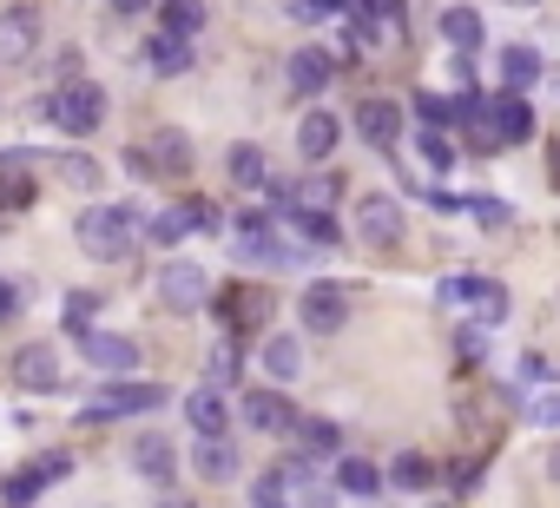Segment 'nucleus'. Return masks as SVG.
I'll return each mask as SVG.
<instances>
[{
  "instance_id": "obj_1",
  "label": "nucleus",
  "mask_w": 560,
  "mask_h": 508,
  "mask_svg": "<svg viewBox=\"0 0 560 508\" xmlns=\"http://www.w3.org/2000/svg\"><path fill=\"white\" fill-rule=\"evenodd\" d=\"M73 238H80L86 258L113 265V258H126V251L145 238V211H139V205H93V211H80Z\"/></svg>"
},
{
  "instance_id": "obj_2",
  "label": "nucleus",
  "mask_w": 560,
  "mask_h": 508,
  "mask_svg": "<svg viewBox=\"0 0 560 508\" xmlns=\"http://www.w3.org/2000/svg\"><path fill=\"white\" fill-rule=\"evenodd\" d=\"M106 106H113V100H106V86L80 73V80H60V93H54L40 113H47L60 132H73V139H80V132H100V126H106Z\"/></svg>"
},
{
  "instance_id": "obj_3",
  "label": "nucleus",
  "mask_w": 560,
  "mask_h": 508,
  "mask_svg": "<svg viewBox=\"0 0 560 508\" xmlns=\"http://www.w3.org/2000/svg\"><path fill=\"white\" fill-rule=\"evenodd\" d=\"M126 165H132L139 178H185V172H191V139H185L178 126H152V132H139V139L126 146Z\"/></svg>"
},
{
  "instance_id": "obj_4",
  "label": "nucleus",
  "mask_w": 560,
  "mask_h": 508,
  "mask_svg": "<svg viewBox=\"0 0 560 508\" xmlns=\"http://www.w3.org/2000/svg\"><path fill=\"white\" fill-rule=\"evenodd\" d=\"M60 475H73V455H67V449L34 455L27 469H14L8 482H0V508H27V501H40V495H47V482H60Z\"/></svg>"
},
{
  "instance_id": "obj_5",
  "label": "nucleus",
  "mask_w": 560,
  "mask_h": 508,
  "mask_svg": "<svg viewBox=\"0 0 560 508\" xmlns=\"http://www.w3.org/2000/svg\"><path fill=\"white\" fill-rule=\"evenodd\" d=\"M442 304H462V311H475L481 324H494V318H508V291L494 285V278H481V272H455V278H442V291H435Z\"/></svg>"
},
{
  "instance_id": "obj_6",
  "label": "nucleus",
  "mask_w": 560,
  "mask_h": 508,
  "mask_svg": "<svg viewBox=\"0 0 560 508\" xmlns=\"http://www.w3.org/2000/svg\"><path fill=\"white\" fill-rule=\"evenodd\" d=\"M298 318H304V331L337 337V331H343V318H350V291H343V285H330V278H317V285H304Z\"/></svg>"
},
{
  "instance_id": "obj_7",
  "label": "nucleus",
  "mask_w": 560,
  "mask_h": 508,
  "mask_svg": "<svg viewBox=\"0 0 560 508\" xmlns=\"http://www.w3.org/2000/svg\"><path fill=\"white\" fill-rule=\"evenodd\" d=\"M237 416H244V429H257V436H291V429H298V409H291L284 390H244V396H237Z\"/></svg>"
},
{
  "instance_id": "obj_8",
  "label": "nucleus",
  "mask_w": 560,
  "mask_h": 508,
  "mask_svg": "<svg viewBox=\"0 0 560 508\" xmlns=\"http://www.w3.org/2000/svg\"><path fill=\"white\" fill-rule=\"evenodd\" d=\"M357 238H363L370 251H389V244L402 238V205H396L389 192H363V198H357Z\"/></svg>"
},
{
  "instance_id": "obj_9",
  "label": "nucleus",
  "mask_w": 560,
  "mask_h": 508,
  "mask_svg": "<svg viewBox=\"0 0 560 508\" xmlns=\"http://www.w3.org/2000/svg\"><path fill=\"white\" fill-rule=\"evenodd\" d=\"M350 27H357L350 47H389V41H402V0H357Z\"/></svg>"
},
{
  "instance_id": "obj_10",
  "label": "nucleus",
  "mask_w": 560,
  "mask_h": 508,
  "mask_svg": "<svg viewBox=\"0 0 560 508\" xmlns=\"http://www.w3.org/2000/svg\"><path fill=\"white\" fill-rule=\"evenodd\" d=\"M40 47V8H0V67H21Z\"/></svg>"
},
{
  "instance_id": "obj_11",
  "label": "nucleus",
  "mask_w": 560,
  "mask_h": 508,
  "mask_svg": "<svg viewBox=\"0 0 560 508\" xmlns=\"http://www.w3.org/2000/svg\"><path fill=\"white\" fill-rule=\"evenodd\" d=\"M185 231H218V211H211L205 198H185V205H165V211L145 224V238H152V244H178Z\"/></svg>"
},
{
  "instance_id": "obj_12",
  "label": "nucleus",
  "mask_w": 560,
  "mask_h": 508,
  "mask_svg": "<svg viewBox=\"0 0 560 508\" xmlns=\"http://www.w3.org/2000/svg\"><path fill=\"white\" fill-rule=\"evenodd\" d=\"M159 403H165V383H119V390H100L80 416L106 423V416H132V409H159Z\"/></svg>"
},
{
  "instance_id": "obj_13",
  "label": "nucleus",
  "mask_w": 560,
  "mask_h": 508,
  "mask_svg": "<svg viewBox=\"0 0 560 508\" xmlns=\"http://www.w3.org/2000/svg\"><path fill=\"white\" fill-rule=\"evenodd\" d=\"M481 119H488V132H494L501 146H527V139H534V113H527L521 93H494Z\"/></svg>"
},
{
  "instance_id": "obj_14",
  "label": "nucleus",
  "mask_w": 560,
  "mask_h": 508,
  "mask_svg": "<svg viewBox=\"0 0 560 508\" xmlns=\"http://www.w3.org/2000/svg\"><path fill=\"white\" fill-rule=\"evenodd\" d=\"M357 132H363L376 152L396 159V146H402V106H396V100H363V106H357Z\"/></svg>"
},
{
  "instance_id": "obj_15",
  "label": "nucleus",
  "mask_w": 560,
  "mask_h": 508,
  "mask_svg": "<svg viewBox=\"0 0 560 508\" xmlns=\"http://www.w3.org/2000/svg\"><path fill=\"white\" fill-rule=\"evenodd\" d=\"M205 298H211V278L198 265H165L159 272V304L165 311H198Z\"/></svg>"
},
{
  "instance_id": "obj_16",
  "label": "nucleus",
  "mask_w": 560,
  "mask_h": 508,
  "mask_svg": "<svg viewBox=\"0 0 560 508\" xmlns=\"http://www.w3.org/2000/svg\"><path fill=\"white\" fill-rule=\"evenodd\" d=\"M73 344H80V357H86L93 370H132V363H139V344L119 337V331H80Z\"/></svg>"
},
{
  "instance_id": "obj_17",
  "label": "nucleus",
  "mask_w": 560,
  "mask_h": 508,
  "mask_svg": "<svg viewBox=\"0 0 560 508\" xmlns=\"http://www.w3.org/2000/svg\"><path fill=\"white\" fill-rule=\"evenodd\" d=\"M284 80H291V93H298V100H311V93H324V86L337 80V60H330L324 47H304V54H291Z\"/></svg>"
},
{
  "instance_id": "obj_18",
  "label": "nucleus",
  "mask_w": 560,
  "mask_h": 508,
  "mask_svg": "<svg viewBox=\"0 0 560 508\" xmlns=\"http://www.w3.org/2000/svg\"><path fill=\"white\" fill-rule=\"evenodd\" d=\"M257 324H270V291H257V285L231 291L224 298V337H250Z\"/></svg>"
},
{
  "instance_id": "obj_19",
  "label": "nucleus",
  "mask_w": 560,
  "mask_h": 508,
  "mask_svg": "<svg viewBox=\"0 0 560 508\" xmlns=\"http://www.w3.org/2000/svg\"><path fill=\"white\" fill-rule=\"evenodd\" d=\"M14 377H21V390H34V396L60 390V357H54V344H27V350L14 357Z\"/></svg>"
},
{
  "instance_id": "obj_20",
  "label": "nucleus",
  "mask_w": 560,
  "mask_h": 508,
  "mask_svg": "<svg viewBox=\"0 0 560 508\" xmlns=\"http://www.w3.org/2000/svg\"><path fill=\"white\" fill-rule=\"evenodd\" d=\"M132 469L145 475V482H172L178 475V449H172V436H132Z\"/></svg>"
},
{
  "instance_id": "obj_21",
  "label": "nucleus",
  "mask_w": 560,
  "mask_h": 508,
  "mask_svg": "<svg viewBox=\"0 0 560 508\" xmlns=\"http://www.w3.org/2000/svg\"><path fill=\"white\" fill-rule=\"evenodd\" d=\"M337 146H343V119H337V113H324V106H317V113H304V126H298V152H304V159H330Z\"/></svg>"
},
{
  "instance_id": "obj_22",
  "label": "nucleus",
  "mask_w": 560,
  "mask_h": 508,
  "mask_svg": "<svg viewBox=\"0 0 560 508\" xmlns=\"http://www.w3.org/2000/svg\"><path fill=\"white\" fill-rule=\"evenodd\" d=\"M185 423H191V436H224V429H231V409H224L218 383H205V390L185 396Z\"/></svg>"
},
{
  "instance_id": "obj_23",
  "label": "nucleus",
  "mask_w": 560,
  "mask_h": 508,
  "mask_svg": "<svg viewBox=\"0 0 560 508\" xmlns=\"http://www.w3.org/2000/svg\"><path fill=\"white\" fill-rule=\"evenodd\" d=\"M145 67L159 73V80H178V73H191V41H178V34H152L145 41Z\"/></svg>"
},
{
  "instance_id": "obj_24",
  "label": "nucleus",
  "mask_w": 560,
  "mask_h": 508,
  "mask_svg": "<svg viewBox=\"0 0 560 508\" xmlns=\"http://www.w3.org/2000/svg\"><path fill=\"white\" fill-rule=\"evenodd\" d=\"M337 198H343V178H337V172H304V178H291L284 211H291V205H304V211H330Z\"/></svg>"
},
{
  "instance_id": "obj_25",
  "label": "nucleus",
  "mask_w": 560,
  "mask_h": 508,
  "mask_svg": "<svg viewBox=\"0 0 560 508\" xmlns=\"http://www.w3.org/2000/svg\"><path fill=\"white\" fill-rule=\"evenodd\" d=\"M383 482H389V469H376V462H363V455H337V488H343V495L376 501Z\"/></svg>"
},
{
  "instance_id": "obj_26",
  "label": "nucleus",
  "mask_w": 560,
  "mask_h": 508,
  "mask_svg": "<svg viewBox=\"0 0 560 508\" xmlns=\"http://www.w3.org/2000/svg\"><path fill=\"white\" fill-rule=\"evenodd\" d=\"M191 469H198L205 482H237V449H231L224 436H198V449H191Z\"/></svg>"
},
{
  "instance_id": "obj_27",
  "label": "nucleus",
  "mask_w": 560,
  "mask_h": 508,
  "mask_svg": "<svg viewBox=\"0 0 560 508\" xmlns=\"http://www.w3.org/2000/svg\"><path fill=\"white\" fill-rule=\"evenodd\" d=\"M224 172H231V185H244V192H257V185H270V172H264V152H257L250 139L224 152Z\"/></svg>"
},
{
  "instance_id": "obj_28",
  "label": "nucleus",
  "mask_w": 560,
  "mask_h": 508,
  "mask_svg": "<svg viewBox=\"0 0 560 508\" xmlns=\"http://www.w3.org/2000/svg\"><path fill=\"white\" fill-rule=\"evenodd\" d=\"M442 41H448L455 54H475V47H481V14H475V8H448V14H442Z\"/></svg>"
},
{
  "instance_id": "obj_29",
  "label": "nucleus",
  "mask_w": 560,
  "mask_h": 508,
  "mask_svg": "<svg viewBox=\"0 0 560 508\" xmlns=\"http://www.w3.org/2000/svg\"><path fill=\"white\" fill-rule=\"evenodd\" d=\"M534 80H540V54H534V47H501V86L521 93V86H534Z\"/></svg>"
},
{
  "instance_id": "obj_30",
  "label": "nucleus",
  "mask_w": 560,
  "mask_h": 508,
  "mask_svg": "<svg viewBox=\"0 0 560 508\" xmlns=\"http://www.w3.org/2000/svg\"><path fill=\"white\" fill-rule=\"evenodd\" d=\"M291 436H298V449H304V455H343V429H337V423H324V416L298 423Z\"/></svg>"
},
{
  "instance_id": "obj_31",
  "label": "nucleus",
  "mask_w": 560,
  "mask_h": 508,
  "mask_svg": "<svg viewBox=\"0 0 560 508\" xmlns=\"http://www.w3.org/2000/svg\"><path fill=\"white\" fill-rule=\"evenodd\" d=\"M159 27L178 34V41H191V34L205 27V0H165V8H159Z\"/></svg>"
},
{
  "instance_id": "obj_32",
  "label": "nucleus",
  "mask_w": 560,
  "mask_h": 508,
  "mask_svg": "<svg viewBox=\"0 0 560 508\" xmlns=\"http://www.w3.org/2000/svg\"><path fill=\"white\" fill-rule=\"evenodd\" d=\"M284 218H291V224H298V238H304V244H337V238H343V231H337V218H330V211H304V205H291V211H284Z\"/></svg>"
},
{
  "instance_id": "obj_33",
  "label": "nucleus",
  "mask_w": 560,
  "mask_h": 508,
  "mask_svg": "<svg viewBox=\"0 0 560 508\" xmlns=\"http://www.w3.org/2000/svg\"><path fill=\"white\" fill-rule=\"evenodd\" d=\"M429 482H435V462H429V455L402 449V455L389 462V488H429Z\"/></svg>"
},
{
  "instance_id": "obj_34",
  "label": "nucleus",
  "mask_w": 560,
  "mask_h": 508,
  "mask_svg": "<svg viewBox=\"0 0 560 508\" xmlns=\"http://www.w3.org/2000/svg\"><path fill=\"white\" fill-rule=\"evenodd\" d=\"M264 370H270L277 383H291V377L304 370V350H298L291 337H270V344H264Z\"/></svg>"
},
{
  "instance_id": "obj_35",
  "label": "nucleus",
  "mask_w": 560,
  "mask_h": 508,
  "mask_svg": "<svg viewBox=\"0 0 560 508\" xmlns=\"http://www.w3.org/2000/svg\"><path fill=\"white\" fill-rule=\"evenodd\" d=\"M54 172H60L67 185H80V192H93V185L106 178V165H100V159H86V152H60V159H54Z\"/></svg>"
},
{
  "instance_id": "obj_36",
  "label": "nucleus",
  "mask_w": 560,
  "mask_h": 508,
  "mask_svg": "<svg viewBox=\"0 0 560 508\" xmlns=\"http://www.w3.org/2000/svg\"><path fill=\"white\" fill-rule=\"evenodd\" d=\"M244 377V337H224L218 350H211V383L224 390V383H237Z\"/></svg>"
},
{
  "instance_id": "obj_37",
  "label": "nucleus",
  "mask_w": 560,
  "mask_h": 508,
  "mask_svg": "<svg viewBox=\"0 0 560 508\" xmlns=\"http://www.w3.org/2000/svg\"><path fill=\"white\" fill-rule=\"evenodd\" d=\"M34 205V178L27 172H0V211H27Z\"/></svg>"
},
{
  "instance_id": "obj_38",
  "label": "nucleus",
  "mask_w": 560,
  "mask_h": 508,
  "mask_svg": "<svg viewBox=\"0 0 560 508\" xmlns=\"http://www.w3.org/2000/svg\"><path fill=\"white\" fill-rule=\"evenodd\" d=\"M422 159H429L435 172H455V146H448V132H442V126H429V132H422Z\"/></svg>"
},
{
  "instance_id": "obj_39",
  "label": "nucleus",
  "mask_w": 560,
  "mask_h": 508,
  "mask_svg": "<svg viewBox=\"0 0 560 508\" xmlns=\"http://www.w3.org/2000/svg\"><path fill=\"white\" fill-rule=\"evenodd\" d=\"M93 318H100V298H93V291H73V298H67V331L80 337V331H93Z\"/></svg>"
},
{
  "instance_id": "obj_40",
  "label": "nucleus",
  "mask_w": 560,
  "mask_h": 508,
  "mask_svg": "<svg viewBox=\"0 0 560 508\" xmlns=\"http://www.w3.org/2000/svg\"><path fill=\"white\" fill-rule=\"evenodd\" d=\"M416 113H422L429 126H455V119H462V106H455V100H435V93H422V100H416Z\"/></svg>"
},
{
  "instance_id": "obj_41",
  "label": "nucleus",
  "mask_w": 560,
  "mask_h": 508,
  "mask_svg": "<svg viewBox=\"0 0 560 508\" xmlns=\"http://www.w3.org/2000/svg\"><path fill=\"white\" fill-rule=\"evenodd\" d=\"M291 14L298 21H330V14H343V0H291Z\"/></svg>"
},
{
  "instance_id": "obj_42",
  "label": "nucleus",
  "mask_w": 560,
  "mask_h": 508,
  "mask_svg": "<svg viewBox=\"0 0 560 508\" xmlns=\"http://www.w3.org/2000/svg\"><path fill=\"white\" fill-rule=\"evenodd\" d=\"M468 211H475L481 224H494V231H501V224L514 218V211H508V205H494V198H468Z\"/></svg>"
},
{
  "instance_id": "obj_43",
  "label": "nucleus",
  "mask_w": 560,
  "mask_h": 508,
  "mask_svg": "<svg viewBox=\"0 0 560 508\" xmlns=\"http://www.w3.org/2000/svg\"><path fill=\"white\" fill-rule=\"evenodd\" d=\"M521 383H560V370L547 357H521Z\"/></svg>"
},
{
  "instance_id": "obj_44",
  "label": "nucleus",
  "mask_w": 560,
  "mask_h": 508,
  "mask_svg": "<svg viewBox=\"0 0 560 508\" xmlns=\"http://www.w3.org/2000/svg\"><path fill=\"white\" fill-rule=\"evenodd\" d=\"M448 80H455V93H468V86H475V60L455 54V60H448Z\"/></svg>"
},
{
  "instance_id": "obj_45",
  "label": "nucleus",
  "mask_w": 560,
  "mask_h": 508,
  "mask_svg": "<svg viewBox=\"0 0 560 508\" xmlns=\"http://www.w3.org/2000/svg\"><path fill=\"white\" fill-rule=\"evenodd\" d=\"M534 423H540V429H560V390H553V396H540V403H534Z\"/></svg>"
},
{
  "instance_id": "obj_46",
  "label": "nucleus",
  "mask_w": 560,
  "mask_h": 508,
  "mask_svg": "<svg viewBox=\"0 0 560 508\" xmlns=\"http://www.w3.org/2000/svg\"><path fill=\"white\" fill-rule=\"evenodd\" d=\"M21 311V285H8V278H0V324H8Z\"/></svg>"
},
{
  "instance_id": "obj_47",
  "label": "nucleus",
  "mask_w": 560,
  "mask_h": 508,
  "mask_svg": "<svg viewBox=\"0 0 560 508\" xmlns=\"http://www.w3.org/2000/svg\"><path fill=\"white\" fill-rule=\"evenodd\" d=\"M455 344H462V357H481V324H462V337H455Z\"/></svg>"
},
{
  "instance_id": "obj_48",
  "label": "nucleus",
  "mask_w": 560,
  "mask_h": 508,
  "mask_svg": "<svg viewBox=\"0 0 560 508\" xmlns=\"http://www.w3.org/2000/svg\"><path fill=\"white\" fill-rule=\"evenodd\" d=\"M547 178H553V185H560V139H553V146H547Z\"/></svg>"
},
{
  "instance_id": "obj_49",
  "label": "nucleus",
  "mask_w": 560,
  "mask_h": 508,
  "mask_svg": "<svg viewBox=\"0 0 560 508\" xmlns=\"http://www.w3.org/2000/svg\"><path fill=\"white\" fill-rule=\"evenodd\" d=\"M547 475H553V488H560V442H553V455H547Z\"/></svg>"
},
{
  "instance_id": "obj_50",
  "label": "nucleus",
  "mask_w": 560,
  "mask_h": 508,
  "mask_svg": "<svg viewBox=\"0 0 560 508\" xmlns=\"http://www.w3.org/2000/svg\"><path fill=\"white\" fill-rule=\"evenodd\" d=\"M145 8V0H113V14H139Z\"/></svg>"
},
{
  "instance_id": "obj_51",
  "label": "nucleus",
  "mask_w": 560,
  "mask_h": 508,
  "mask_svg": "<svg viewBox=\"0 0 560 508\" xmlns=\"http://www.w3.org/2000/svg\"><path fill=\"white\" fill-rule=\"evenodd\" d=\"M514 8H534V0H514Z\"/></svg>"
}]
</instances>
